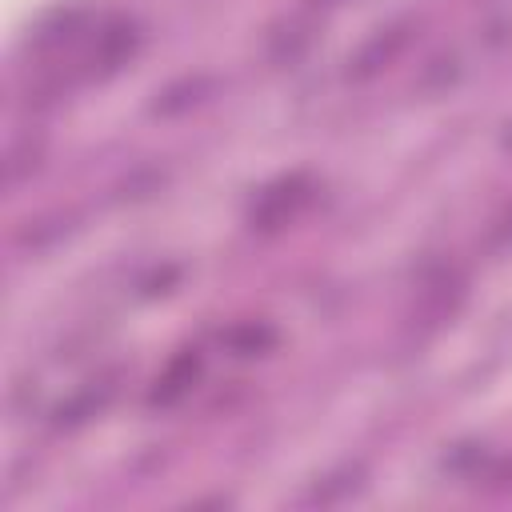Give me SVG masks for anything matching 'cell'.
<instances>
[{"instance_id": "cell-1", "label": "cell", "mask_w": 512, "mask_h": 512, "mask_svg": "<svg viewBox=\"0 0 512 512\" xmlns=\"http://www.w3.org/2000/svg\"><path fill=\"white\" fill-rule=\"evenodd\" d=\"M308 196H312L308 176H284V180H276L272 188H264L256 196V204L248 212V224L256 232H276V228H284L308 204Z\"/></svg>"}, {"instance_id": "cell-2", "label": "cell", "mask_w": 512, "mask_h": 512, "mask_svg": "<svg viewBox=\"0 0 512 512\" xmlns=\"http://www.w3.org/2000/svg\"><path fill=\"white\" fill-rule=\"evenodd\" d=\"M116 396V376H96V380H84L76 392H68L56 408H52V428L56 432H68V428H80L88 424L92 416H100Z\"/></svg>"}, {"instance_id": "cell-3", "label": "cell", "mask_w": 512, "mask_h": 512, "mask_svg": "<svg viewBox=\"0 0 512 512\" xmlns=\"http://www.w3.org/2000/svg\"><path fill=\"white\" fill-rule=\"evenodd\" d=\"M200 372H204V356H200L196 348H184V352L172 356L168 368L156 376V384H152V392H148V404H152V408H172V404H180V400L192 392V384L200 380Z\"/></svg>"}, {"instance_id": "cell-4", "label": "cell", "mask_w": 512, "mask_h": 512, "mask_svg": "<svg viewBox=\"0 0 512 512\" xmlns=\"http://www.w3.org/2000/svg\"><path fill=\"white\" fill-rule=\"evenodd\" d=\"M408 20L404 24H392V28H384V32H376L372 40H364L360 44V52L348 60V80H372L380 68H388L396 56H400V48L408 44Z\"/></svg>"}, {"instance_id": "cell-5", "label": "cell", "mask_w": 512, "mask_h": 512, "mask_svg": "<svg viewBox=\"0 0 512 512\" xmlns=\"http://www.w3.org/2000/svg\"><path fill=\"white\" fill-rule=\"evenodd\" d=\"M136 48H140V28L132 20H108L104 32L96 36V48H92L88 64H92L96 76H108L120 64H128L136 56Z\"/></svg>"}, {"instance_id": "cell-6", "label": "cell", "mask_w": 512, "mask_h": 512, "mask_svg": "<svg viewBox=\"0 0 512 512\" xmlns=\"http://www.w3.org/2000/svg\"><path fill=\"white\" fill-rule=\"evenodd\" d=\"M220 344H224L232 356H264V352L276 344V328L264 324V320H240V324H232V328L220 336Z\"/></svg>"}, {"instance_id": "cell-7", "label": "cell", "mask_w": 512, "mask_h": 512, "mask_svg": "<svg viewBox=\"0 0 512 512\" xmlns=\"http://www.w3.org/2000/svg\"><path fill=\"white\" fill-rule=\"evenodd\" d=\"M212 88H216V80H212V76L180 80V84H172V88H164V92H160V100L152 104V112H156V116H180V112H188L192 104H200Z\"/></svg>"}, {"instance_id": "cell-8", "label": "cell", "mask_w": 512, "mask_h": 512, "mask_svg": "<svg viewBox=\"0 0 512 512\" xmlns=\"http://www.w3.org/2000/svg\"><path fill=\"white\" fill-rule=\"evenodd\" d=\"M356 476H360L356 468H344V472H336V476L320 480V484H316V492H312V500H320V504H332V500H340V496L356 492V484H360Z\"/></svg>"}, {"instance_id": "cell-9", "label": "cell", "mask_w": 512, "mask_h": 512, "mask_svg": "<svg viewBox=\"0 0 512 512\" xmlns=\"http://www.w3.org/2000/svg\"><path fill=\"white\" fill-rule=\"evenodd\" d=\"M32 168H36V148L24 152V144H12L8 160H4V180H8V184H20Z\"/></svg>"}, {"instance_id": "cell-10", "label": "cell", "mask_w": 512, "mask_h": 512, "mask_svg": "<svg viewBox=\"0 0 512 512\" xmlns=\"http://www.w3.org/2000/svg\"><path fill=\"white\" fill-rule=\"evenodd\" d=\"M504 148H512V124H508V132H504Z\"/></svg>"}]
</instances>
